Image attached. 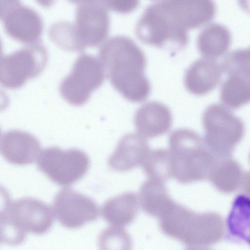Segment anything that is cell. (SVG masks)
Returning a JSON list of instances; mask_svg holds the SVG:
<instances>
[{
	"instance_id": "1",
	"label": "cell",
	"mask_w": 250,
	"mask_h": 250,
	"mask_svg": "<svg viewBox=\"0 0 250 250\" xmlns=\"http://www.w3.org/2000/svg\"><path fill=\"white\" fill-rule=\"evenodd\" d=\"M98 55L112 85L126 99L141 102L147 98L150 85L144 74L146 57L133 40L112 37L101 46Z\"/></svg>"
},
{
	"instance_id": "2",
	"label": "cell",
	"mask_w": 250,
	"mask_h": 250,
	"mask_svg": "<svg viewBox=\"0 0 250 250\" xmlns=\"http://www.w3.org/2000/svg\"><path fill=\"white\" fill-rule=\"evenodd\" d=\"M159 226L166 235L198 247L218 243L225 231L224 220L218 213H197L175 202L159 217Z\"/></svg>"
},
{
	"instance_id": "3",
	"label": "cell",
	"mask_w": 250,
	"mask_h": 250,
	"mask_svg": "<svg viewBox=\"0 0 250 250\" xmlns=\"http://www.w3.org/2000/svg\"><path fill=\"white\" fill-rule=\"evenodd\" d=\"M54 212L46 203L31 197L11 201L5 197L0 211V239L5 243L17 245L24 241L26 233H45L52 226Z\"/></svg>"
},
{
	"instance_id": "4",
	"label": "cell",
	"mask_w": 250,
	"mask_h": 250,
	"mask_svg": "<svg viewBox=\"0 0 250 250\" xmlns=\"http://www.w3.org/2000/svg\"><path fill=\"white\" fill-rule=\"evenodd\" d=\"M174 177L183 184L208 178L217 158L195 131L180 128L169 138Z\"/></svg>"
},
{
	"instance_id": "5",
	"label": "cell",
	"mask_w": 250,
	"mask_h": 250,
	"mask_svg": "<svg viewBox=\"0 0 250 250\" xmlns=\"http://www.w3.org/2000/svg\"><path fill=\"white\" fill-rule=\"evenodd\" d=\"M135 32L145 43L174 51L184 48L188 40V30L166 0L152 3L146 8L137 23Z\"/></svg>"
},
{
	"instance_id": "6",
	"label": "cell",
	"mask_w": 250,
	"mask_h": 250,
	"mask_svg": "<svg viewBox=\"0 0 250 250\" xmlns=\"http://www.w3.org/2000/svg\"><path fill=\"white\" fill-rule=\"evenodd\" d=\"M205 144L217 159L230 157L244 134L242 121L223 105L213 104L204 111Z\"/></svg>"
},
{
	"instance_id": "7",
	"label": "cell",
	"mask_w": 250,
	"mask_h": 250,
	"mask_svg": "<svg viewBox=\"0 0 250 250\" xmlns=\"http://www.w3.org/2000/svg\"><path fill=\"white\" fill-rule=\"evenodd\" d=\"M75 21L67 22L73 51L96 46L106 38L109 27L105 1H76Z\"/></svg>"
},
{
	"instance_id": "8",
	"label": "cell",
	"mask_w": 250,
	"mask_h": 250,
	"mask_svg": "<svg viewBox=\"0 0 250 250\" xmlns=\"http://www.w3.org/2000/svg\"><path fill=\"white\" fill-rule=\"evenodd\" d=\"M104 74L98 58L82 53L75 60L70 73L61 82L59 92L70 104L82 105L88 100L90 93L103 83Z\"/></svg>"
},
{
	"instance_id": "9",
	"label": "cell",
	"mask_w": 250,
	"mask_h": 250,
	"mask_svg": "<svg viewBox=\"0 0 250 250\" xmlns=\"http://www.w3.org/2000/svg\"><path fill=\"white\" fill-rule=\"evenodd\" d=\"M37 165L53 182L67 186L84 176L89 167V159L85 152L78 149L62 150L52 146L40 152Z\"/></svg>"
},
{
	"instance_id": "10",
	"label": "cell",
	"mask_w": 250,
	"mask_h": 250,
	"mask_svg": "<svg viewBox=\"0 0 250 250\" xmlns=\"http://www.w3.org/2000/svg\"><path fill=\"white\" fill-rule=\"evenodd\" d=\"M45 47L41 43H28L10 54L1 57L0 83L4 87L16 88L28 79L38 75L47 60Z\"/></svg>"
},
{
	"instance_id": "11",
	"label": "cell",
	"mask_w": 250,
	"mask_h": 250,
	"mask_svg": "<svg viewBox=\"0 0 250 250\" xmlns=\"http://www.w3.org/2000/svg\"><path fill=\"white\" fill-rule=\"evenodd\" d=\"M0 17L7 34L19 41L33 43L41 35L42 23L39 15L19 0H0Z\"/></svg>"
},
{
	"instance_id": "12",
	"label": "cell",
	"mask_w": 250,
	"mask_h": 250,
	"mask_svg": "<svg viewBox=\"0 0 250 250\" xmlns=\"http://www.w3.org/2000/svg\"><path fill=\"white\" fill-rule=\"evenodd\" d=\"M53 212L63 226L75 229L93 221L99 216L96 203L89 197L71 188H64L56 195Z\"/></svg>"
},
{
	"instance_id": "13",
	"label": "cell",
	"mask_w": 250,
	"mask_h": 250,
	"mask_svg": "<svg viewBox=\"0 0 250 250\" xmlns=\"http://www.w3.org/2000/svg\"><path fill=\"white\" fill-rule=\"evenodd\" d=\"M40 148L38 140L26 132L12 130L0 136V153L11 164L26 165L33 163L39 155Z\"/></svg>"
},
{
	"instance_id": "14",
	"label": "cell",
	"mask_w": 250,
	"mask_h": 250,
	"mask_svg": "<svg viewBox=\"0 0 250 250\" xmlns=\"http://www.w3.org/2000/svg\"><path fill=\"white\" fill-rule=\"evenodd\" d=\"M149 146L140 134L129 133L119 142L108 159V165L119 171L130 170L142 164L149 153Z\"/></svg>"
},
{
	"instance_id": "15",
	"label": "cell",
	"mask_w": 250,
	"mask_h": 250,
	"mask_svg": "<svg viewBox=\"0 0 250 250\" xmlns=\"http://www.w3.org/2000/svg\"><path fill=\"white\" fill-rule=\"evenodd\" d=\"M134 124L140 135L154 138L169 130L172 125V115L166 105L152 101L145 104L137 110Z\"/></svg>"
},
{
	"instance_id": "16",
	"label": "cell",
	"mask_w": 250,
	"mask_h": 250,
	"mask_svg": "<svg viewBox=\"0 0 250 250\" xmlns=\"http://www.w3.org/2000/svg\"><path fill=\"white\" fill-rule=\"evenodd\" d=\"M222 75L220 65L212 59H200L187 69L184 82L187 89L196 95L205 94L213 89Z\"/></svg>"
},
{
	"instance_id": "17",
	"label": "cell",
	"mask_w": 250,
	"mask_h": 250,
	"mask_svg": "<svg viewBox=\"0 0 250 250\" xmlns=\"http://www.w3.org/2000/svg\"><path fill=\"white\" fill-rule=\"evenodd\" d=\"M138 210L136 194L125 192L108 199L103 205V218L112 226H125L131 223Z\"/></svg>"
},
{
	"instance_id": "18",
	"label": "cell",
	"mask_w": 250,
	"mask_h": 250,
	"mask_svg": "<svg viewBox=\"0 0 250 250\" xmlns=\"http://www.w3.org/2000/svg\"><path fill=\"white\" fill-rule=\"evenodd\" d=\"M231 35L224 25L212 23L199 34L197 46L200 53L206 58L213 59L224 54L229 48Z\"/></svg>"
},
{
	"instance_id": "19",
	"label": "cell",
	"mask_w": 250,
	"mask_h": 250,
	"mask_svg": "<svg viewBox=\"0 0 250 250\" xmlns=\"http://www.w3.org/2000/svg\"><path fill=\"white\" fill-rule=\"evenodd\" d=\"M139 197L144 211L159 218L174 202L169 196L164 182L150 179L141 186Z\"/></svg>"
},
{
	"instance_id": "20",
	"label": "cell",
	"mask_w": 250,
	"mask_h": 250,
	"mask_svg": "<svg viewBox=\"0 0 250 250\" xmlns=\"http://www.w3.org/2000/svg\"><path fill=\"white\" fill-rule=\"evenodd\" d=\"M243 174L239 163L229 157L217 159L208 179L219 191L229 193L241 186Z\"/></svg>"
},
{
	"instance_id": "21",
	"label": "cell",
	"mask_w": 250,
	"mask_h": 250,
	"mask_svg": "<svg viewBox=\"0 0 250 250\" xmlns=\"http://www.w3.org/2000/svg\"><path fill=\"white\" fill-rule=\"evenodd\" d=\"M227 227L229 235L250 246V197L237 195L228 215Z\"/></svg>"
},
{
	"instance_id": "22",
	"label": "cell",
	"mask_w": 250,
	"mask_h": 250,
	"mask_svg": "<svg viewBox=\"0 0 250 250\" xmlns=\"http://www.w3.org/2000/svg\"><path fill=\"white\" fill-rule=\"evenodd\" d=\"M220 99L229 107L237 108L250 102V81L239 76H229L222 83Z\"/></svg>"
},
{
	"instance_id": "23",
	"label": "cell",
	"mask_w": 250,
	"mask_h": 250,
	"mask_svg": "<svg viewBox=\"0 0 250 250\" xmlns=\"http://www.w3.org/2000/svg\"><path fill=\"white\" fill-rule=\"evenodd\" d=\"M142 167L150 179L164 182L174 177L169 150L157 148L150 151L142 164Z\"/></svg>"
},
{
	"instance_id": "24",
	"label": "cell",
	"mask_w": 250,
	"mask_h": 250,
	"mask_svg": "<svg viewBox=\"0 0 250 250\" xmlns=\"http://www.w3.org/2000/svg\"><path fill=\"white\" fill-rule=\"evenodd\" d=\"M99 250H132L129 234L120 227L111 226L103 230L98 239Z\"/></svg>"
},
{
	"instance_id": "25",
	"label": "cell",
	"mask_w": 250,
	"mask_h": 250,
	"mask_svg": "<svg viewBox=\"0 0 250 250\" xmlns=\"http://www.w3.org/2000/svg\"><path fill=\"white\" fill-rule=\"evenodd\" d=\"M222 67L229 76H239L250 81V47L229 53L224 58Z\"/></svg>"
},
{
	"instance_id": "26",
	"label": "cell",
	"mask_w": 250,
	"mask_h": 250,
	"mask_svg": "<svg viewBox=\"0 0 250 250\" xmlns=\"http://www.w3.org/2000/svg\"><path fill=\"white\" fill-rule=\"evenodd\" d=\"M105 2L108 9L121 13L130 12L139 4L138 1L135 0H105Z\"/></svg>"
},
{
	"instance_id": "27",
	"label": "cell",
	"mask_w": 250,
	"mask_h": 250,
	"mask_svg": "<svg viewBox=\"0 0 250 250\" xmlns=\"http://www.w3.org/2000/svg\"><path fill=\"white\" fill-rule=\"evenodd\" d=\"M240 187L246 195L250 197V171L243 173Z\"/></svg>"
},
{
	"instance_id": "28",
	"label": "cell",
	"mask_w": 250,
	"mask_h": 250,
	"mask_svg": "<svg viewBox=\"0 0 250 250\" xmlns=\"http://www.w3.org/2000/svg\"><path fill=\"white\" fill-rule=\"evenodd\" d=\"M187 250H210L205 249V248H203L198 247V248H193L188 249Z\"/></svg>"
},
{
	"instance_id": "29",
	"label": "cell",
	"mask_w": 250,
	"mask_h": 250,
	"mask_svg": "<svg viewBox=\"0 0 250 250\" xmlns=\"http://www.w3.org/2000/svg\"></svg>"
}]
</instances>
